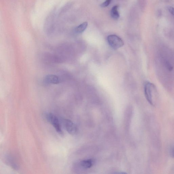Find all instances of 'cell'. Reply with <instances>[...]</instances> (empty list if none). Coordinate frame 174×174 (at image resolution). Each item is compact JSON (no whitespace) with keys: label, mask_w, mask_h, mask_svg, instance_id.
<instances>
[{"label":"cell","mask_w":174,"mask_h":174,"mask_svg":"<svg viewBox=\"0 0 174 174\" xmlns=\"http://www.w3.org/2000/svg\"><path fill=\"white\" fill-rule=\"evenodd\" d=\"M88 23L86 22H85L82 23L81 24L75 28V31L77 33H82V32H83L85 30L87 27H88Z\"/></svg>","instance_id":"9c48e42d"},{"label":"cell","mask_w":174,"mask_h":174,"mask_svg":"<svg viewBox=\"0 0 174 174\" xmlns=\"http://www.w3.org/2000/svg\"><path fill=\"white\" fill-rule=\"evenodd\" d=\"M80 164L81 166L84 168H89L93 166L94 162L91 159L83 160L80 162Z\"/></svg>","instance_id":"52a82bcc"},{"label":"cell","mask_w":174,"mask_h":174,"mask_svg":"<svg viewBox=\"0 0 174 174\" xmlns=\"http://www.w3.org/2000/svg\"><path fill=\"white\" fill-rule=\"evenodd\" d=\"M157 89L154 85L149 82H147L144 86V93L145 98L148 102L152 105H154L153 97L156 92Z\"/></svg>","instance_id":"6da1fadb"},{"label":"cell","mask_w":174,"mask_h":174,"mask_svg":"<svg viewBox=\"0 0 174 174\" xmlns=\"http://www.w3.org/2000/svg\"><path fill=\"white\" fill-rule=\"evenodd\" d=\"M45 80L46 81L49 83L57 84L59 83V78L55 75H48L46 77Z\"/></svg>","instance_id":"8992f818"},{"label":"cell","mask_w":174,"mask_h":174,"mask_svg":"<svg viewBox=\"0 0 174 174\" xmlns=\"http://www.w3.org/2000/svg\"><path fill=\"white\" fill-rule=\"evenodd\" d=\"M168 10L172 15H173V8L172 7H169L168 8Z\"/></svg>","instance_id":"8fae6325"},{"label":"cell","mask_w":174,"mask_h":174,"mask_svg":"<svg viewBox=\"0 0 174 174\" xmlns=\"http://www.w3.org/2000/svg\"><path fill=\"white\" fill-rule=\"evenodd\" d=\"M118 6H115L112 8L111 12H110V15L111 17L114 19L117 20L119 17V15L118 11Z\"/></svg>","instance_id":"ba28073f"},{"label":"cell","mask_w":174,"mask_h":174,"mask_svg":"<svg viewBox=\"0 0 174 174\" xmlns=\"http://www.w3.org/2000/svg\"><path fill=\"white\" fill-rule=\"evenodd\" d=\"M107 41L109 46L115 50L121 48L124 45L123 40L115 35H110L108 36Z\"/></svg>","instance_id":"7a4b0ae2"},{"label":"cell","mask_w":174,"mask_h":174,"mask_svg":"<svg viewBox=\"0 0 174 174\" xmlns=\"http://www.w3.org/2000/svg\"><path fill=\"white\" fill-rule=\"evenodd\" d=\"M46 118L47 120L52 124L58 133H59L61 135H63L59 121H58L57 117L55 115L51 113H49L46 114Z\"/></svg>","instance_id":"3957f363"},{"label":"cell","mask_w":174,"mask_h":174,"mask_svg":"<svg viewBox=\"0 0 174 174\" xmlns=\"http://www.w3.org/2000/svg\"><path fill=\"white\" fill-rule=\"evenodd\" d=\"M1 158L4 163L7 165L10 166L13 169L17 170L18 169V166L15 160L9 154H4L1 156Z\"/></svg>","instance_id":"277c9868"},{"label":"cell","mask_w":174,"mask_h":174,"mask_svg":"<svg viewBox=\"0 0 174 174\" xmlns=\"http://www.w3.org/2000/svg\"><path fill=\"white\" fill-rule=\"evenodd\" d=\"M63 124L66 130L70 135H74L77 132V128L76 125L72 121L68 119L63 120Z\"/></svg>","instance_id":"5b68a950"},{"label":"cell","mask_w":174,"mask_h":174,"mask_svg":"<svg viewBox=\"0 0 174 174\" xmlns=\"http://www.w3.org/2000/svg\"><path fill=\"white\" fill-rule=\"evenodd\" d=\"M111 1L112 0H106L104 3L101 4V6L103 8L106 7L110 5Z\"/></svg>","instance_id":"30bf717a"}]
</instances>
